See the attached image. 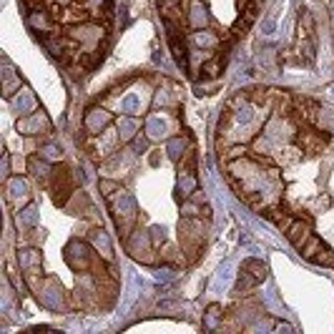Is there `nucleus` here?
Returning a JSON list of instances; mask_svg holds the SVG:
<instances>
[{
	"mask_svg": "<svg viewBox=\"0 0 334 334\" xmlns=\"http://www.w3.org/2000/svg\"><path fill=\"white\" fill-rule=\"evenodd\" d=\"M309 236H312V221H309V219H304V221H294V224L287 229V239L294 244L297 249H302Z\"/></svg>",
	"mask_w": 334,
	"mask_h": 334,
	"instance_id": "1",
	"label": "nucleus"
},
{
	"mask_svg": "<svg viewBox=\"0 0 334 334\" xmlns=\"http://www.w3.org/2000/svg\"><path fill=\"white\" fill-rule=\"evenodd\" d=\"M299 146H304L306 151H319V149L324 146L322 133H317V131H304V136H299Z\"/></svg>",
	"mask_w": 334,
	"mask_h": 334,
	"instance_id": "2",
	"label": "nucleus"
},
{
	"mask_svg": "<svg viewBox=\"0 0 334 334\" xmlns=\"http://www.w3.org/2000/svg\"><path fill=\"white\" fill-rule=\"evenodd\" d=\"M322 249H324L322 239H317V236H309V239H306V244H304L299 251H302L304 259H317V254H322Z\"/></svg>",
	"mask_w": 334,
	"mask_h": 334,
	"instance_id": "3",
	"label": "nucleus"
}]
</instances>
